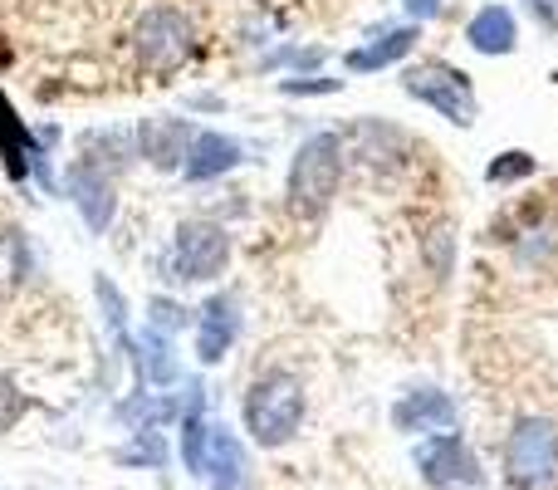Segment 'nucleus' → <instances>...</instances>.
Listing matches in <instances>:
<instances>
[{
	"label": "nucleus",
	"mask_w": 558,
	"mask_h": 490,
	"mask_svg": "<svg viewBox=\"0 0 558 490\" xmlns=\"http://www.w3.org/2000/svg\"><path fill=\"white\" fill-rule=\"evenodd\" d=\"M348 172V143L333 128H318L304 143L294 147L284 172V206L299 216V222H318V216L333 206L338 187H343Z\"/></svg>",
	"instance_id": "1"
},
{
	"label": "nucleus",
	"mask_w": 558,
	"mask_h": 490,
	"mask_svg": "<svg viewBox=\"0 0 558 490\" xmlns=\"http://www.w3.org/2000/svg\"><path fill=\"white\" fill-rule=\"evenodd\" d=\"M304 413H308L304 383H299L289 368H265V373L245 387V403H241L245 432H251V442L265 446V452H279V446L294 442L299 427H304Z\"/></svg>",
	"instance_id": "2"
},
{
	"label": "nucleus",
	"mask_w": 558,
	"mask_h": 490,
	"mask_svg": "<svg viewBox=\"0 0 558 490\" xmlns=\"http://www.w3.org/2000/svg\"><path fill=\"white\" fill-rule=\"evenodd\" d=\"M402 94L412 104L432 108L451 128H475L481 123V94H475L471 74L451 59H407L402 64Z\"/></svg>",
	"instance_id": "3"
},
{
	"label": "nucleus",
	"mask_w": 558,
	"mask_h": 490,
	"mask_svg": "<svg viewBox=\"0 0 558 490\" xmlns=\"http://www.w3.org/2000/svg\"><path fill=\"white\" fill-rule=\"evenodd\" d=\"M505 486L510 490H554L558 486V422L539 413L514 417L500 446Z\"/></svg>",
	"instance_id": "4"
},
{
	"label": "nucleus",
	"mask_w": 558,
	"mask_h": 490,
	"mask_svg": "<svg viewBox=\"0 0 558 490\" xmlns=\"http://www.w3.org/2000/svg\"><path fill=\"white\" fill-rule=\"evenodd\" d=\"M235 241L221 222L211 216H186L177 222L172 246H167V265H172L177 285H216V279L231 270Z\"/></svg>",
	"instance_id": "5"
},
{
	"label": "nucleus",
	"mask_w": 558,
	"mask_h": 490,
	"mask_svg": "<svg viewBox=\"0 0 558 490\" xmlns=\"http://www.w3.org/2000/svg\"><path fill=\"white\" fill-rule=\"evenodd\" d=\"M196 49V25L177 5H147L133 20V55L147 74H177Z\"/></svg>",
	"instance_id": "6"
},
{
	"label": "nucleus",
	"mask_w": 558,
	"mask_h": 490,
	"mask_svg": "<svg viewBox=\"0 0 558 490\" xmlns=\"http://www.w3.org/2000/svg\"><path fill=\"white\" fill-rule=\"evenodd\" d=\"M412 462H416V476L432 490H490V476H485L481 456H475V446L465 442L456 427L451 432L422 437Z\"/></svg>",
	"instance_id": "7"
},
{
	"label": "nucleus",
	"mask_w": 558,
	"mask_h": 490,
	"mask_svg": "<svg viewBox=\"0 0 558 490\" xmlns=\"http://www.w3.org/2000/svg\"><path fill=\"white\" fill-rule=\"evenodd\" d=\"M192 138H196L192 118H177V113H147V118H137V128H133L137 157H143L147 167H157V172H182Z\"/></svg>",
	"instance_id": "8"
},
{
	"label": "nucleus",
	"mask_w": 558,
	"mask_h": 490,
	"mask_svg": "<svg viewBox=\"0 0 558 490\" xmlns=\"http://www.w3.org/2000/svg\"><path fill=\"white\" fill-rule=\"evenodd\" d=\"M456 422H461V407H456V397L446 393V387H436V383L407 387V393L392 403V427H397L402 437L451 432Z\"/></svg>",
	"instance_id": "9"
},
{
	"label": "nucleus",
	"mask_w": 558,
	"mask_h": 490,
	"mask_svg": "<svg viewBox=\"0 0 558 490\" xmlns=\"http://www.w3.org/2000/svg\"><path fill=\"white\" fill-rule=\"evenodd\" d=\"M64 192H69V202L78 206V216H84V226L94 236H104L108 226H113V212H118L113 172H104V167H94V163L78 157V163L64 172Z\"/></svg>",
	"instance_id": "10"
},
{
	"label": "nucleus",
	"mask_w": 558,
	"mask_h": 490,
	"mask_svg": "<svg viewBox=\"0 0 558 490\" xmlns=\"http://www.w3.org/2000/svg\"><path fill=\"white\" fill-rule=\"evenodd\" d=\"M241 299L235 295H211L202 309H196V358H202L206 368L226 363V354L235 348V338H241Z\"/></svg>",
	"instance_id": "11"
},
{
	"label": "nucleus",
	"mask_w": 558,
	"mask_h": 490,
	"mask_svg": "<svg viewBox=\"0 0 558 490\" xmlns=\"http://www.w3.org/2000/svg\"><path fill=\"white\" fill-rule=\"evenodd\" d=\"M422 39V25H387V29H373L363 45H353L343 55V69L348 74H377V69H392V64H407Z\"/></svg>",
	"instance_id": "12"
},
{
	"label": "nucleus",
	"mask_w": 558,
	"mask_h": 490,
	"mask_svg": "<svg viewBox=\"0 0 558 490\" xmlns=\"http://www.w3.org/2000/svg\"><path fill=\"white\" fill-rule=\"evenodd\" d=\"M241 163H245V143H241V138L216 133V128H196L192 147H186L182 177H186V182H221V177H231Z\"/></svg>",
	"instance_id": "13"
},
{
	"label": "nucleus",
	"mask_w": 558,
	"mask_h": 490,
	"mask_svg": "<svg viewBox=\"0 0 558 490\" xmlns=\"http://www.w3.org/2000/svg\"><path fill=\"white\" fill-rule=\"evenodd\" d=\"M465 45L485 59L514 55V49H520V15H514L510 5H500V0H490V5H481L465 20Z\"/></svg>",
	"instance_id": "14"
},
{
	"label": "nucleus",
	"mask_w": 558,
	"mask_h": 490,
	"mask_svg": "<svg viewBox=\"0 0 558 490\" xmlns=\"http://www.w3.org/2000/svg\"><path fill=\"white\" fill-rule=\"evenodd\" d=\"M206 481L211 490H251V452L221 422H211V437H206Z\"/></svg>",
	"instance_id": "15"
},
{
	"label": "nucleus",
	"mask_w": 558,
	"mask_h": 490,
	"mask_svg": "<svg viewBox=\"0 0 558 490\" xmlns=\"http://www.w3.org/2000/svg\"><path fill=\"white\" fill-rule=\"evenodd\" d=\"M39 143H35V133L25 128V118L15 113V104L5 98V88H0V167H5L15 182H25L29 172H35V163H39Z\"/></svg>",
	"instance_id": "16"
},
{
	"label": "nucleus",
	"mask_w": 558,
	"mask_h": 490,
	"mask_svg": "<svg viewBox=\"0 0 558 490\" xmlns=\"http://www.w3.org/2000/svg\"><path fill=\"white\" fill-rule=\"evenodd\" d=\"M133 373H137V383L172 387V383H177V348H172V334H162V328L147 324L143 334H137Z\"/></svg>",
	"instance_id": "17"
},
{
	"label": "nucleus",
	"mask_w": 558,
	"mask_h": 490,
	"mask_svg": "<svg viewBox=\"0 0 558 490\" xmlns=\"http://www.w3.org/2000/svg\"><path fill=\"white\" fill-rule=\"evenodd\" d=\"M113 462L118 466H147V471H162V466H167V437H162V427H143V432H133V442L118 446Z\"/></svg>",
	"instance_id": "18"
},
{
	"label": "nucleus",
	"mask_w": 558,
	"mask_h": 490,
	"mask_svg": "<svg viewBox=\"0 0 558 490\" xmlns=\"http://www.w3.org/2000/svg\"><path fill=\"white\" fill-rule=\"evenodd\" d=\"M534 172H539V157L524 153V147H505V153L490 157L485 182H490V187H520V182H530Z\"/></svg>",
	"instance_id": "19"
},
{
	"label": "nucleus",
	"mask_w": 558,
	"mask_h": 490,
	"mask_svg": "<svg viewBox=\"0 0 558 490\" xmlns=\"http://www.w3.org/2000/svg\"><path fill=\"white\" fill-rule=\"evenodd\" d=\"M328 59L324 45H279L270 55L260 59L265 74H275V69H289V74H318V64Z\"/></svg>",
	"instance_id": "20"
},
{
	"label": "nucleus",
	"mask_w": 558,
	"mask_h": 490,
	"mask_svg": "<svg viewBox=\"0 0 558 490\" xmlns=\"http://www.w3.org/2000/svg\"><path fill=\"white\" fill-rule=\"evenodd\" d=\"M29 275V241L25 231H0V289L20 285Z\"/></svg>",
	"instance_id": "21"
},
{
	"label": "nucleus",
	"mask_w": 558,
	"mask_h": 490,
	"mask_svg": "<svg viewBox=\"0 0 558 490\" xmlns=\"http://www.w3.org/2000/svg\"><path fill=\"white\" fill-rule=\"evenodd\" d=\"M206 437H211L206 413H186L182 417V462L192 476H206Z\"/></svg>",
	"instance_id": "22"
},
{
	"label": "nucleus",
	"mask_w": 558,
	"mask_h": 490,
	"mask_svg": "<svg viewBox=\"0 0 558 490\" xmlns=\"http://www.w3.org/2000/svg\"><path fill=\"white\" fill-rule=\"evenodd\" d=\"M422 260H426V270H432L436 279H446L456 270V236H451V226H432V231L422 236Z\"/></svg>",
	"instance_id": "23"
},
{
	"label": "nucleus",
	"mask_w": 558,
	"mask_h": 490,
	"mask_svg": "<svg viewBox=\"0 0 558 490\" xmlns=\"http://www.w3.org/2000/svg\"><path fill=\"white\" fill-rule=\"evenodd\" d=\"M279 94L284 98H324V94H338L343 88V79H328V74H289L279 79Z\"/></svg>",
	"instance_id": "24"
},
{
	"label": "nucleus",
	"mask_w": 558,
	"mask_h": 490,
	"mask_svg": "<svg viewBox=\"0 0 558 490\" xmlns=\"http://www.w3.org/2000/svg\"><path fill=\"white\" fill-rule=\"evenodd\" d=\"M147 324H153V328H162V334H172V338H177L186 324H196V314H186V309L177 304V299L157 295L153 304H147Z\"/></svg>",
	"instance_id": "25"
},
{
	"label": "nucleus",
	"mask_w": 558,
	"mask_h": 490,
	"mask_svg": "<svg viewBox=\"0 0 558 490\" xmlns=\"http://www.w3.org/2000/svg\"><path fill=\"white\" fill-rule=\"evenodd\" d=\"M25 393L15 387V378H5L0 373V432H10V427L20 422V413H25Z\"/></svg>",
	"instance_id": "26"
},
{
	"label": "nucleus",
	"mask_w": 558,
	"mask_h": 490,
	"mask_svg": "<svg viewBox=\"0 0 558 490\" xmlns=\"http://www.w3.org/2000/svg\"><path fill=\"white\" fill-rule=\"evenodd\" d=\"M441 10H446V0H402V15L412 20V25H432Z\"/></svg>",
	"instance_id": "27"
},
{
	"label": "nucleus",
	"mask_w": 558,
	"mask_h": 490,
	"mask_svg": "<svg viewBox=\"0 0 558 490\" xmlns=\"http://www.w3.org/2000/svg\"><path fill=\"white\" fill-rule=\"evenodd\" d=\"M524 10H530V20H534L539 29L558 35V0H524Z\"/></svg>",
	"instance_id": "28"
}]
</instances>
